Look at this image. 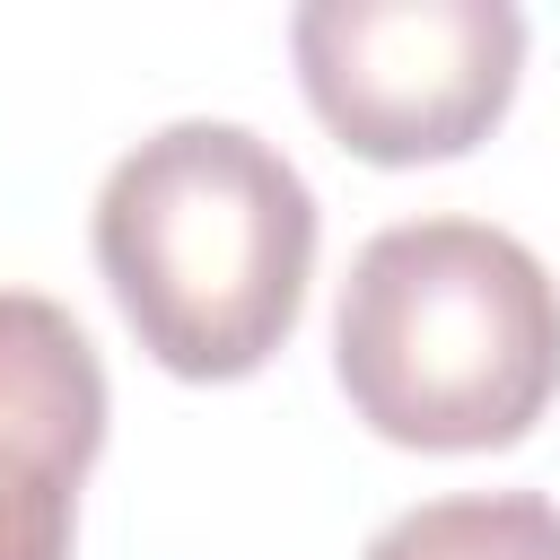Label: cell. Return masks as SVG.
<instances>
[{"label": "cell", "mask_w": 560, "mask_h": 560, "mask_svg": "<svg viewBox=\"0 0 560 560\" xmlns=\"http://www.w3.org/2000/svg\"><path fill=\"white\" fill-rule=\"evenodd\" d=\"M315 192L245 122H166L96 184V271L140 350L184 385L254 376L306 315Z\"/></svg>", "instance_id": "obj_1"}, {"label": "cell", "mask_w": 560, "mask_h": 560, "mask_svg": "<svg viewBox=\"0 0 560 560\" xmlns=\"http://www.w3.org/2000/svg\"><path fill=\"white\" fill-rule=\"evenodd\" d=\"M332 376L385 446H516L560 394V280L490 219H394L350 254Z\"/></svg>", "instance_id": "obj_2"}, {"label": "cell", "mask_w": 560, "mask_h": 560, "mask_svg": "<svg viewBox=\"0 0 560 560\" xmlns=\"http://www.w3.org/2000/svg\"><path fill=\"white\" fill-rule=\"evenodd\" d=\"M315 122L368 166H438L499 131L525 70L508 0H306L289 18Z\"/></svg>", "instance_id": "obj_3"}, {"label": "cell", "mask_w": 560, "mask_h": 560, "mask_svg": "<svg viewBox=\"0 0 560 560\" xmlns=\"http://www.w3.org/2000/svg\"><path fill=\"white\" fill-rule=\"evenodd\" d=\"M105 455V359L44 289H0V560H70Z\"/></svg>", "instance_id": "obj_4"}, {"label": "cell", "mask_w": 560, "mask_h": 560, "mask_svg": "<svg viewBox=\"0 0 560 560\" xmlns=\"http://www.w3.org/2000/svg\"><path fill=\"white\" fill-rule=\"evenodd\" d=\"M359 560H560V508L542 490H455L420 499Z\"/></svg>", "instance_id": "obj_5"}]
</instances>
